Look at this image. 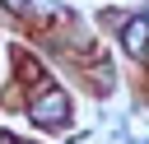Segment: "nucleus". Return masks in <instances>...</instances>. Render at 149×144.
<instances>
[{"label": "nucleus", "mask_w": 149, "mask_h": 144, "mask_svg": "<svg viewBox=\"0 0 149 144\" xmlns=\"http://www.w3.org/2000/svg\"><path fill=\"white\" fill-rule=\"evenodd\" d=\"M65 116H70V102H65V93H56V88H51V93H42V98L33 102V121H37V125H47V130H51V125H61Z\"/></svg>", "instance_id": "nucleus-1"}, {"label": "nucleus", "mask_w": 149, "mask_h": 144, "mask_svg": "<svg viewBox=\"0 0 149 144\" xmlns=\"http://www.w3.org/2000/svg\"><path fill=\"white\" fill-rule=\"evenodd\" d=\"M121 42H126V51H130V56H140V51H144V42H149V19H135V23H126Z\"/></svg>", "instance_id": "nucleus-2"}, {"label": "nucleus", "mask_w": 149, "mask_h": 144, "mask_svg": "<svg viewBox=\"0 0 149 144\" xmlns=\"http://www.w3.org/2000/svg\"><path fill=\"white\" fill-rule=\"evenodd\" d=\"M5 5H9V9H14V14H23V9H28V5H33V0H5Z\"/></svg>", "instance_id": "nucleus-3"}, {"label": "nucleus", "mask_w": 149, "mask_h": 144, "mask_svg": "<svg viewBox=\"0 0 149 144\" xmlns=\"http://www.w3.org/2000/svg\"><path fill=\"white\" fill-rule=\"evenodd\" d=\"M0 144H14V135H5V130H0Z\"/></svg>", "instance_id": "nucleus-4"}]
</instances>
